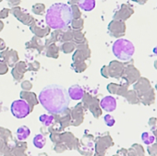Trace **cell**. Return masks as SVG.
Returning <instances> with one entry per match:
<instances>
[{"label": "cell", "mask_w": 157, "mask_h": 156, "mask_svg": "<svg viewBox=\"0 0 157 156\" xmlns=\"http://www.w3.org/2000/svg\"><path fill=\"white\" fill-rule=\"evenodd\" d=\"M78 7L84 11H92L95 8V0H78Z\"/></svg>", "instance_id": "52a82bcc"}, {"label": "cell", "mask_w": 157, "mask_h": 156, "mask_svg": "<svg viewBox=\"0 0 157 156\" xmlns=\"http://www.w3.org/2000/svg\"><path fill=\"white\" fill-rule=\"evenodd\" d=\"M11 113L12 115L19 119L26 117L30 112H31V107L29 104L24 101V100H16L12 103L11 105Z\"/></svg>", "instance_id": "277c9868"}, {"label": "cell", "mask_w": 157, "mask_h": 156, "mask_svg": "<svg viewBox=\"0 0 157 156\" xmlns=\"http://www.w3.org/2000/svg\"><path fill=\"white\" fill-rule=\"evenodd\" d=\"M101 107L106 112H113L117 108V101L113 96H105L100 102Z\"/></svg>", "instance_id": "8992f818"}, {"label": "cell", "mask_w": 157, "mask_h": 156, "mask_svg": "<svg viewBox=\"0 0 157 156\" xmlns=\"http://www.w3.org/2000/svg\"><path fill=\"white\" fill-rule=\"evenodd\" d=\"M142 141L146 144V145H151L152 143L155 142V137L154 135H152L150 132H144L141 136Z\"/></svg>", "instance_id": "30bf717a"}, {"label": "cell", "mask_w": 157, "mask_h": 156, "mask_svg": "<svg viewBox=\"0 0 157 156\" xmlns=\"http://www.w3.org/2000/svg\"><path fill=\"white\" fill-rule=\"evenodd\" d=\"M39 101L43 107L51 114L64 113L70 103L67 90L58 84L45 86L39 93Z\"/></svg>", "instance_id": "6da1fadb"}, {"label": "cell", "mask_w": 157, "mask_h": 156, "mask_svg": "<svg viewBox=\"0 0 157 156\" xmlns=\"http://www.w3.org/2000/svg\"><path fill=\"white\" fill-rule=\"evenodd\" d=\"M134 45L126 39H118L113 44V53L119 60L128 61L134 55Z\"/></svg>", "instance_id": "3957f363"}, {"label": "cell", "mask_w": 157, "mask_h": 156, "mask_svg": "<svg viewBox=\"0 0 157 156\" xmlns=\"http://www.w3.org/2000/svg\"><path fill=\"white\" fill-rule=\"evenodd\" d=\"M46 143V139L44 135L42 134H37L35 135V137L33 138V145L38 148V149H42L44 147Z\"/></svg>", "instance_id": "9c48e42d"}, {"label": "cell", "mask_w": 157, "mask_h": 156, "mask_svg": "<svg viewBox=\"0 0 157 156\" xmlns=\"http://www.w3.org/2000/svg\"><path fill=\"white\" fill-rule=\"evenodd\" d=\"M67 93L70 99L75 100V101H78L83 98L84 95V91L83 89L78 84H74L72 86H70L67 90Z\"/></svg>", "instance_id": "5b68a950"}, {"label": "cell", "mask_w": 157, "mask_h": 156, "mask_svg": "<svg viewBox=\"0 0 157 156\" xmlns=\"http://www.w3.org/2000/svg\"><path fill=\"white\" fill-rule=\"evenodd\" d=\"M39 120L41 121V123L44 126H50L53 121H54V116H50V115H42L39 117Z\"/></svg>", "instance_id": "8fae6325"}, {"label": "cell", "mask_w": 157, "mask_h": 156, "mask_svg": "<svg viewBox=\"0 0 157 156\" xmlns=\"http://www.w3.org/2000/svg\"><path fill=\"white\" fill-rule=\"evenodd\" d=\"M104 120H105V124L108 126V127H112V126H114V124H115V118L112 116H110V115H106V116H105V117H104Z\"/></svg>", "instance_id": "7c38bea8"}, {"label": "cell", "mask_w": 157, "mask_h": 156, "mask_svg": "<svg viewBox=\"0 0 157 156\" xmlns=\"http://www.w3.org/2000/svg\"><path fill=\"white\" fill-rule=\"evenodd\" d=\"M73 19L70 6L65 3H55L46 11L45 21L54 30H64L68 27Z\"/></svg>", "instance_id": "7a4b0ae2"}, {"label": "cell", "mask_w": 157, "mask_h": 156, "mask_svg": "<svg viewBox=\"0 0 157 156\" xmlns=\"http://www.w3.org/2000/svg\"><path fill=\"white\" fill-rule=\"evenodd\" d=\"M17 138L20 140H25L31 134V130L27 126H21L17 129Z\"/></svg>", "instance_id": "ba28073f"}]
</instances>
